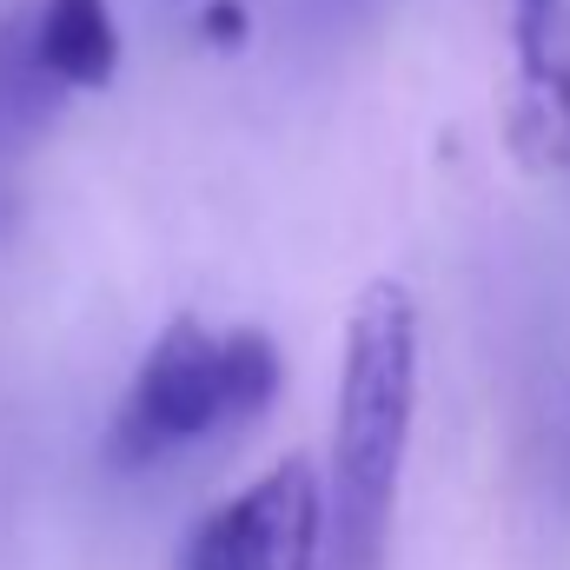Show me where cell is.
<instances>
[{
    "instance_id": "1",
    "label": "cell",
    "mask_w": 570,
    "mask_h": 570,
    "mask_svg": "<svg viewBox=\"0 0 570 570\" xmlns=\"http://www.w3.org/2000/svg\"><path fill=\"white\" fill-rule=\"evenodd\" d=\"M419 412V305L399 279L358 292L338 352L332 412V558L338 570H379L392 498Z\"/></svg>"
},
{
    "instance_id": "2",
    "label": "cell",
    "mask_w": 570,
    "mask_h": 570,
    "mask_svg": "<svg viewBox=\"0 0 570 570\" xmlns=\"http://www.w3.org/2000/svg\"><path fill=\"white\" fill-rule=\"evenodd\" d=\"M285 385V358L259 325H206L179 312L140 358L114 419V464H153L193 438L259 419Z\"/></svg>"
},
{
    "instance_id": "3",
    "label": "cell",
    "mask_w": 570,
    "mask_h": 570,
    "mask_svg": "<svg viewBox=\"0 0 570 570\" xmlns=\"http://www.w3.org/2000/svg\"><path fill=\"white\" fill-rule=\"evenodd\" d=\"M325 524H332V491L318 464L292 451L193 531L186 570H318Z\"/></svg>"
},
{
    "instance_id": "4",
    "label": "cell",
    "mask_w": 570,
    "mask_h": 570,
    "mask_svg": "<svg viewBox=\"0 0 570 570\" xmlns=\"http://www.w3.org/2000/svg\"><path fill=\"white\" fill-rule=\"evenodd\" d=\"M33 53L67 94L107 87L120 73L114 0H33Z\"/></svg>"
},
{
    "instance_id": "5",
    "label": "cell",
    "mask_w": 570,
    "mask_h": 570,
    "mask_svg": "<svg viewBox=\"0 0 570 570\" xmlns=\"http://www.w3.org/2000/svg\"><path fill=\"white\" fill-rule=\"evenodd\" d=\"M67 87L33 53V7H13L0 20V127H40Z\"/></svg>"
},
{
    "instance_id": "6",
    "label": "cell",
    "mask_w": 570,
    "mask_h": 570,
    "mask_svg": "<svg viewBox=\"0 0 570 570\" xmlns=\"http://www.w3.org/2000/svg\"><path fill=\"white\" fill-rule=\"evenodd\" d=\"M524 73H531V87H538V127H544V140H551V159L570 166V13L564 7L551 13L544 40L524 53Z\"/></svg>"
},
{
    "instance_id": "7",
    "label": "cell",
    "mask_w": 570,
    "mask_h": 570,
    "mask_svg": "<svg viewBox=\"0 0 570 570\" xmlns=\"http://www.w3.org/2000/svg\"><path fill=\"white\" fill-rule=\"evenodd\" d=\"M199 40L239 47V40H246V7H239V0H206V7H199Z\"/></svg>"
},
{
    "instance_id": "8",
    "label": "cell",
    "mask_w": 570,
    "mask_h": 570,
    "mask_svg": "<svg viewBox=\"0 0 570 570\" xmlns=\"http://www.w3.org/2000/svg\"><path fill=\"white\" fill-rule=\"evenodd\" d=\"M558 7H564V0H518V53H531V47L544 40V27H551Z\"/></svg>"
}]
</instances>
